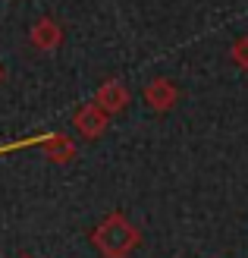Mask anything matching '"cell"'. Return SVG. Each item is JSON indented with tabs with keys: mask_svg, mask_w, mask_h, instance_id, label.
I'll return each instance as SVG.
<instances>
[{
	"mask_svg": "<svg viewBox=\"0 0 248 258\" xmlns=\"http://www.w3.org/2000/svg\"><path fill=\"white\" fill-rule=\"evenodd\" d=\"M91 246L98 249L101 258H129L141 246V230L126 214L113 211L91 230Z\"/></svg>",
	"mask_w": 248,
	"mask_h": 258,
	"instance_id": "6da1fadb",
	"label": "cell"
},
{
	"mask_svg": "<svg viewBox=\"0 0 248 258\" xmlns=\"http://www.w3.org/2000/svg\"><path fill=\"white\" fill-rule=\"evenodd\" d=\"M72 126H75V133H79L82 139H101L104 133H107V126H110V113L104 107H98L95 101H88V104H82L79 110H75Z\"/></svg>",
	"mask_w": 248,
	"mask_h": 258,
	"instance_id": "7a4b0ae2",
	"label": "cell"
},
{
	"mask_svg": "<svg viewBox=\"0 0 248 258\" xmlns=\"http://www.w3.org/2000/svg\"><path fill=\"white\" fill-rule=\"evenodd\" d=\"M179 101V88L173 79H167V76H157V79H151L145 85V104L154 110V113H167L173 110Z\"/></svg>",
	"mask_w": 248,
	"mask_h": 258,
	"instance_id": "3957f363",
	"label": "cell"
},
{
	"mask_svg": "<svg viewBox=\"0 0 248 258\" xmlns=\"http://www.w3.org/2000/svg\"><path fill=\"white\" fill-rule=\"evenodd\" d=\"M95 104L104 107L113 117V113H123L129 104H132V95H129V88L120 79H104L98 85V92H95Z\"/></svg>",
	"mask_w": 248,
	"mask_h": 258,
	"instance_id": "277c9868",
	"label": "cell"
},
{
	"mask_svg": "<svg viewBox=\"0 0 248 258\" xmlns=\"http://www.w3.org/2000/svg\"><path fill=\"white\" fill-rule=\"evenodd\" d=\"M29 41L35 50H41V54H50V50H57L63 44V29H60V22H54L50 16H41V19H35L32 22V29H29Z\"/></svg>",
	"mask_w": 248,
	"mask_h": 258,
	"instance_id": "5b68a950",
	"label": "cell"
},
{
	"mask_svg": "<svg viewBox=\"0 0 248 258\" xmlns=\"http://www.w3.org/2000/svg\"><path fill=\"white\" fill-rule=\"evenodd\" d=\"M41 151L47 154L54 164H69L75 154H79V148H75V142L69 139V136H63V133H57V136H47V139H41Z\"/></svg>",
	"mask_w": 248,
	"mask_h": 258,
	"instance_id": "8992f818",
	"label": "cell"
},
{
	"mask_svg": "<svg viewBox=\"0 0 248 258\" xmlns=\"http://www.w3.org/2000/svg\"><path fill=\"white\" fill-rule=\"evenodd\" d=\"M229 60L236 63L239 70H248V35L236 38V41L229 44Z\"/></svg>",
	"mask_w": 248,
	"mask_h": 258,
	"instance_id": "52a82bcc",
	"label": "cell"
},
{
	"mask_svg": "<svg viewBox=\"0 0 248 258\" xmlns=\"http://www.w3.org/2000/svg\"><path fill=\"white\" fill-rule=\"evenodd\" d=\"M7 79V73H4V67H0V82H4Z\"/></svg>",
	"mask_w": 248,
	"mask_h": 258,
	"instance_id": "ba28073f",
	"label": "cell"
},
{
	"mask_svg": "<svg viewBox=\"0 0 248 258\" xmlns=\"http://www.w3.org/2000/svg\"><path fill=\"white\" fill-rule=\"evenodd\" d=\"M22 258H32V255H22Z\"/></svg>",
	"mask_w": 248,
	"mask_h": 258,
	"instance_id": "9c48e42d",
	"label": "cell"
}]
</instances>
